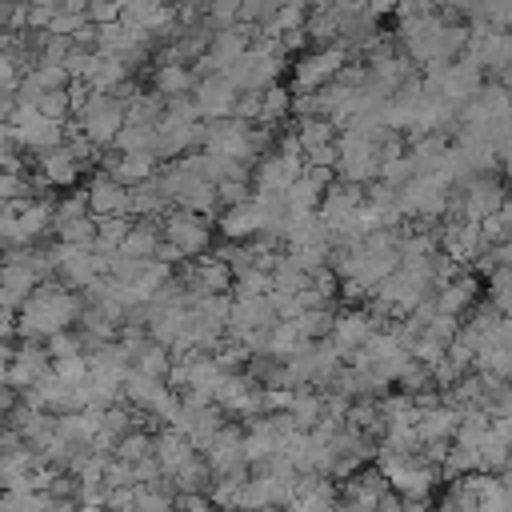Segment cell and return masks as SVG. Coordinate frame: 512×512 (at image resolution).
Masks as SVG:
<instances>
[{
    "instance_id": "obj_22",
    "label": "cell",
    "mask_w": 512,
    "mask_h": 512,
    "mask_svg": "<svg viewBox=\"0 0 512 512\" xmlns=\"http://www.w3.org/2000/svg\"><path fill=\"white\" fill-rule=\"evenodd\" d=\"M152 456H156L160 472H164V476H172L176 468H184V464L196 456V448H192V444H188V436H180L176 428H164L160 436H152Z\"/></svg>"
},
{
    "instance_id": "obj_16",
    "label": "cell",
    "mask_w": 512,
    "mask_h": 512,
    "mask_svg": "<svg viewBox=\"0 0 512 512\" xmlns=\"http://www.w3.org/2000/svg\"><path fill=\"white\" fill-rule=\"evenodd\" d=\"M376 332V312H364V308H348L340 316H332V328H328V340L340 356H352L368 336Z\"/></svg>"
},
{
    "instance_id": "obj_37",
    "label": "cell",
    "mask_w": 512,
    "mask_h": 512,
    "mask_svg": "<svg viewBox=\"0 0 512 512\" xmlns=\"http://www.w3.org/2000/svg\"><path fill=\"white\" fill-rule=\"evenodd\" d=\"M84 4H88V0H84Z\"/></svg>"
},
{
    "instance_id": "obj_6",
    "label": "cell",
    "mask_w": 512,
    "mask_h": 512,
    "mask_svg": "<svg viewBox=\"0 0 512 512\" xmlns=\"http://www.w3.org/2000/svg\"><path fill=\"white\" fill-rule=\"evenodd\" d=\"M300 172H304V156H300L296 140L284 136V140H280V152H264L260 164H256V172H248V176H252V192H272V196H280Z\"/></svg>"
},
{
    "instance_id": "obj_4",
    "label": "cell",
    "mask_w": 512,
    "mask_h": 512,
    "mask_svg": "<svg viewBox=\"0 0 512 512\" xmlns=\"http://www.w3.org/2000/svg\"><path fill=\"white\" fill-rule=\"evenodd\" d=\"M280 68H284V48L268 36V40L248 44L244 56L228 68V76H232V84L240 92H260V88H268V84L280 80Z\"/></svg>"
},
{
    "instance_id": "obj_26",
    "label": "cell",
    "mask_w": 512,
    "mask_h": 512,
    "mask_svg": "<svg viewBox=\"0 0 512 512\" xmlns=\"http://www.w3.org/2000/svg\"><path fill=\"white\" fill-rule=\"evenodd\" d=\"M288 112H292V92L288 88H280V84L260 88V116H256V124H280Z\"/></svg>"
},
{
    "instance_id": "obj_11",
    "label": "cell",
    "mask_w": 512,
    "mask_h": 512,
    "mask_svg": "<svg viewBox=\"0 0 512 512\" xmlns=\"http://www.w3.org/2000/svg\"><path fill=\"white\" fill-rule=\"evenodd\" d=\"M164 244H172V248L180 252V260H188V256L208 252L212 228H208L204 216H196V212H188V208H172V212L164 216Z\"/></svg>"
},
{
    "instance_id": "obj_15",
    "label": "cell",
    "mask_w": 512,
    "mask_h": 512,
    "mask_svg": "<svg viewBox=\"0 0 512 512\" xmlns=\"http://www.w3.org/2000/svg\"><path fill=\"white\" fill-rule=\"evenodd\" d=\"M48 368H52V360H48L44 344H40V340H28L24 348H16V352L8 356L4 380H8V388H12V392H28V388L48 372Z\"/></svg>"
},
{
    "instance_id": "obj_21",
    "label": "cell",
    "mask_w": 512,
    "mask_h": 512,
    "mask_svg": "<svg viewBox=\"0 0 512 512\" xmlns=\"http://www.w3.org/2000/svg\"><path fill=\"white\" fill-rule=\"evenodd\" d=\"M196 84V72L184 64V60H160L152 68V88L160 100H172V96H188Z\"/></svg>"
},
{
    "instance_id": "obj_9",
    "label": "cell",
    "mask_w": 512,
    "mask_h": 512,
    "mask_svg": "<svg viewBox=\"0 0 512 512\" xmlns=\"http://www.w3.org/2000/svg\"><path fill=\"white\" fill-rule=\"evenodd\" d=\"M348 48L344 44H320L316 52H308V56H300V64L292 68V84H296V92H312V88H320V84H328L332 76H340L344 68H348Z\"/></svg>"
},
{
    "instance_id": "obj_12",
    "label": "cell",
    "mask_w": 512,
    "mask_h": 512,
    "mask_svg": "<svg viewBox=\"0 0 512 512\" xmlns=\"http://www.w3.org/2000/svg\"><path fill=\"white\" fill-rule=\"evenodd\" d=\"M120 396H124L132 408L152 412V416H160V420H164V416L172 412V404H176L168 380L148 376V372H136V368H128V376H124V384H120Z\"/></svg>"
},
{
    "instance_id": "obj_19",
    "label": "cell",
    "mask_w": 512,
    "mask_h": 512,
    "mask_svg": "<svg viewBox=\"0 0 512 512\" xmlns=\"http://www.w3.org/2000/svg\"><path fill=\"white\" fill-rule=\"evenodd\" d=\"M80 164H84V160H80L64 140L40 152V176H44V184H52V188H68V184H76Z\"/></svg>"
},
{
    "instance_id": "obj_13",
    "label": "cell",
    "mask_w": 512,
    "mask_h": 512,
    "mask_svg": "<svg viewBox=\"0 0 512 512\" xmlns=\"http://www.w3.org/2000/svg\"><path fill=\"white\" fill-rule=\"evenodd\" d=\"M496 208H504V184H500V176H492V172L468 176V180H464V192L456 196L460 220H484V216L496 212Z\"/></svg>"
},
{
    "instance_id": "obj_29",
    "label": "cell",
    "mask_w": 512,
    "mask_h": 512,
    "mask_svg": "<svg viewBox=\"0 0 512 512\" xmlns=\"http://www.w3.org/2000/svg\"><path fill=\"white\" fill-rule=\"evenodd\" d=\"M124 232H128V216H96V240L92 244L100 252H116Z\"/></svg>"
},
{
    "instance_id": "obj_10",
    "label": "cell",
    "mask_w": 512,
    "mask_h": 512,
    "mask_svg": "<svg viewBox=\"0 0 512 512\" xmlns=\"http://www.w3.org/2000/svg\"><path fill=\"white\" fill-rule=\"evenodd\" d=\"M236 96H240V88L232 84L228 72H204V76H196L188 100L200 112V120H224V116H232Z\"/></svg>"
},
{
    "instance_id": "obj_8",
    "label": "cell",
    "mask_w": 512,
    "mask_h": 512,
    "mask_svg": "<svg viewBox=\"0 0 512 512\" xmlns=\"http://www.w3.org/2000/svg\"><path fill=\"white\" fill-rule=\"evenodd\" d=\"M8 136H12V144L16 148H32V152H44V148H52V144H60L64 140V124H56V120H48V116H40L32 104H16L12 112H8Z\"/></svg>"
},
{
    "instance_id": "obj_2",
    "label": "cell",
    "mask_w": 512,
    "mask_h": 512,
    "mask_svg": "<svg viewBox=\"0 0 512 512\" xmlns=\"http://www.w3.org/2000/svg\"><path fill=\"white\" fill-rule=\"evenodd\" d=\"M72 88V128L92 144V148H108L116 140V132L124 128V100L116 92H88L80 84Z\"/></svg>"
},
{
    "instance_id": "obj_20",
    "label": "cell",
    "mask_w": 512,
    "mask_h": 512,
    "mask_svg": "<svg viewBox=\"0 0 512 512\" xmlns=\"http://www.w3.org/2000/svg\"><path fill=\"white\" fill-rule=\"evenodd\" d=\"M232 288V268L212 256V260H200L196 268H188V292L192 296H220Z\"/></svg>"
},
{
    "instance_id": "obj_1",
    "label": "cell",
    "mask_w": 512,
    "mask_h": 512,
    "mask_svg": "<svg viewBox=\"0 0 512 512\" xmlns=\"http://www.w3.org/2000/svg\"><path fill=\"white\" fill-rule=\"evenodd\" d=\"M84 312V300L76 292H68L64 284H52V280H40L28 300L16 308L12 316V328L24 336V340H44L60 328H72Z\"/></svg>"
},
{
    "instance_id": "obj_5",
    "label": "cell",
    "mask_w": 512,
    "mask_h": 512,
    "mask_svg": "<svg viewBox=\"0 0 512 512\" xmlns=\"http://www.w3.org/2000/svg\"><path fill=\"white\" fill-rule=\"evenodd\" d=\"M380 472L388 480V488L396 496H408V500H424L436 484V464H428L420 452H408V456H392V452H380Z\"/></svg>"
},
{
    "instance_id": "obj_33",
    "label": "cell",
    "mask_w": 512,
    "mask_h": 512,
    "mask_svg": "<svg viewBox=\"0 0 512 512\" xmlns=\"http://www.w3.org/2000/svg\"><path fill=\"white\" fill-rule=\"evenodd\" d=\"M144 456H152V436H144V432H128V436L116 440V460L136 464V460H144Z\"/></svg>"
},
{
    "instance_id": "obj_7",
    "label": "cell",
    "mask_w": 512,
    "mask_h": 512,
    "mask_svg": "<svg viewBox=\"0 0 512 512\" xmlns=\"http://www.w3.org/2000/svg\"><path fill=\"white\" fill-rule=\"evenodd\" d=\"M200 148L212 152V156H224V160H256L252 152V124L236 120V116H224V120H208L200 128Z\"/></svg>"
},
{
    "instance_id": "obj_17",
    "label": "cell",
    "mask_w": 512,
    "mask_h": 512,
    "mask_svg": "<svg viewBox=\"0 0 512 512\" xmlns=\"http://www.w3.org/2000/svg\"><path fill=\"white\" fill-rule=\"evenodd\" d=\"M84 200H88V212L92 216H132V188L120 184V180H112L108 172L88 184Z\"/></svg>"
},
{
    "instance_id": "obj_31",
    "label": "cell",
    "mask_w": 512,
    "mask_h": 512,
    "mask_svg": "<svg viewBox=\"0 0 512 512\" xmlns=\"http://www.w3.org/2000/svg\"><path fill=\"white\" fill-rule=\"evenodd\" d=\"M60 244H92L96 240V216H76V220H60L52 224Z\"/></svg>"
},
{
    "instance_id": "obj_27",
    "label": "cell",
    "mask_w": 512,
    "mask_h": 512,
    "mask_svg": "<svg viewBox=\"0 0 512 512\" xmlns=\"http://www.w3.org/2000/svg\"><path fill=\"white\" fill-rule=\"evenodd\" d=\"M332 304H324V308H304L300 316H292V324H296V332L304 336V340H320V336H328V328H332Z\"/></svg>"
},
{
    "instance_id": "obj_24",
    "label": "cell",
    "mask_w": 512,
    "mask_h": 512,
    "mask_svg": "<svg viewBox=\"0 0 512 512\" xmlns=\"http://www.w3.org/2000/svg\"><path fill=\"white\" fill-rule=\"evenodd\" d=\"M156 244H160V228L152 224V220H136V224H128V232H124V240H120V256H132V260H148L152 252H156Z\"/></svg>"
},
{
    "instance_id": "obj_30",
    "label": "cell",
    "mask_w": 512,
    "mask_h": 512,
    "mask_svg": "<svg viewBox=\"0 0 512 512\" xmlns=\"http://www.w3.org/2000/svg\"><path fill=\"white\" fill-rule=\"evenodd\" d=\"M172 496L160 484H132V512H168Z\"/></svg>"
},
{
    "instance_id": "obj_34",
    "label": "cell",
    "mask_w": 512,
    "mask_h": 512,
    "mask_svg": "<svg viewBox=\"0 0 512 512\" xmlns=\"http://www.w3.org/2000/svg\"><path fill=\"white\" fill-rule=\"evenodd\" d=\"M508 264H500V268H488V304L492 308H500V312H508Z\"/></svg>"
},
{
    "instance_id": "obj_23",
    "label": "cell",
    "mask_w": 512,
    "mask_h": 512,
    "mask_svg": "<svg viewBox=\"0 0 512 512\" xmlns=\"http://www.w3.org/2000/svg\"><path fill=\"white\" fill-rule=\"evenodd\" d=\"M108 176L112 180H120V184H144V180H152L156 176V156H148V152H116L112 160H108Z\"/></svg>"
},
{
    "instance_id": "obj_32",
    "label": "cell",
    "mask_w": 512,
    "mask_h": 512,
    "mask_svg": "<svg viewBox=\"0 0 512 512\" xmlns=\"http://www.w3.org/2000/svg\"><path fill=\"white\" fill-rule=\"evenodd\" d=\"M44 352H48V360H64V356H76V352H84V340H80V332H72V328H60V332L44 336Z\"/></svg>"
},
{
    "instance_id": "obj_25",
    "label": "cell",
    "mask_w": 512,
    "mask_h": 512,
    "mask_svg": "<svg viewBox=\"0 0 512 512\" xmlns=\"http://www.w3.org/2000/svg\"><path fill=\"white\" fill-rule=\"evenodd\" d=\"M108 148H116V152H148V156H156V124H128V120H124V128L116 132V140H112ZM156 160H160V156H156Z\"/></svg>"
},
{
    "instance_id": "obj_36",
    "label": "cell",
    "mask_w": 512,
    "mask_h": 512,
    "mask_svg": "<svg viewBox=\"0 0 512 512\" xmlns=\"http://www.w3.org/2000/svg\"><path fill=\"white\" fill-rule=\"evenodd\" d=\"M288 512H296V508H288Z\"/></svg>"
},
{
    "instance_id": "obj_14",
    "label": "cell",
    "mask_w": 512,
    "mask_h": 512,
    "mask_svg": "<svg viewBox=\"0 0 512 512\" xmlns=\"http://www.w3.org/2000/svg\"><path fill=\"white\" fill-rule=\"evenodd\" d=\"M204 452V464H208V472L212 476H244V468H248V460H244V440H240V432L236 428H216L212 432V440L200 448Z\"/></svg>"
},
{
    "instance_id": "obj_18",
    "label": "cell",
    "mask_w": 512,
    "mask_h": 512,
    "mask_svg": "<svg viewBox=\"0 0 512 512\" xmlns=\"http://www.w3.org/2000/svg\"><path fill=\"white\" fill-rule=\"evenodd\" d=\"M432 304H436V312H448V316H464V312L476 304V276L456 268L448 280H440V284H436V292H432Z\"/></svg>"
},
{
    "instance_id": "obj_35",
    "label": "cell",
    "mask_w": 512,
    "mask_h": 512,
    "mask_svg": "<svg viewBox=\"0 0 512 512\" xmlns=\"http://www.w3.org/2000/svg\"><path fill=\"white\" fill-rule=\"evenodd\" d=\"M0 512H12V496L0 488Z\"/></svg>"
},
{
    "instance_id": "obj_28",
    "label": "cell",
    "mask_w": 512,
    "mask_h": 512,
    "mask_svg": "<svg viewBox=\"0 0 512 512\" xmlns=\"http://www.w3.org/2000/svg\"><path fill=\"white\" fill-rule=\"evenodd\" d=\"M232 288H236V296H268L272 292V272L268 268H240V272H232Z\"/></svg>"
},
{
    "instance_id": "obj_3",
    "label": "cell",
    "mask_w": 512,
    "mask_h": 512,
    "mask_svg": "<svg viewBox=\"0 0 512 512\" xmlns=\"http://www.w3.org/2000/svg\"><path fill=\"white\" fill-rule=\"evenodd\" d=\"M376 140H380V136H364V132H356V128L336 132V164H332V172H336L344 184H356V188L372 184L376 172H380Z\"/></svg>"
}]
</instances>
